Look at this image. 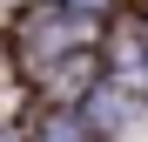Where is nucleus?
I'll use <instances>...</instances> for the list:
<instances>
[]
</instances>
